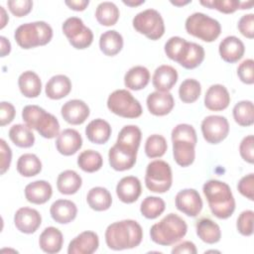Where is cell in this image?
<instances>
[{
  "label": "cell",
  "instance_id": "obj_30",
  "mask_svg": "<svg viewBox=\"0 0 254 254\" xmlns=\"http://www.w3.org/2000/svg\"><path fill=\"white\" fill-rule=\"evenodd\" d=\"M18 85L21 93L28 98L38 97L42 91L41 78L32 70H27L20 74Z\"/></svg>",
  "mask_w": 254,
  "mask_h": 254
},
{
  "label": "cell",
  "instance_id": "obj_58",
  "mask_svg": "<svg viewBox=\"0 0 254 254\" xmlns=\"http://www.w3.org/2000/svg\"><path fill=\"white\" fill-rule=\"evenodd\" d=\"M0 10H1V25H0V29H3L6 26L7 22L9 21V18H8L7 14H6V11H5L4 7L0 6Z\"/></svg>",
  "mask_w": 254,
  "mask_h": 254
},
{
  "label": "cell",
  "instance_id": "obj_49",
  "mask_svg": "<svg viewBox=\"0 0 254 254\" xmlns=\"http://www.w3.org/2000/svg\"><path fill=\"white\" fill-rule=\"evenodd\" d=\"M254 62L252 59L243 61L237 67V75L239 79L246 84H253L254 82Z\"/></svg>",
  "mask_w": 254,
  "mask_h": 254
},
{
  "label": "cell",
  "instance_id": "obj_35",
  "mask_svg": "<svg viewBox=\"0 0 254 254\" xmlns=\"http://www.w3.org/2000/svg\"><path fill=\"white\" fill-rule=\"evenodd\" d=\"M99 48L105 56H116L123 48V38L121 34L115 30L104 32L99 38Z\"/></svg>",
  "mask_w": 254,
  "mask_h": 254
},
{
  "label": "cell",
  "instance_id": "obj_20",
  "mask_svg": "<svg viewBox=\"0 0 254 254\" xmlns=\"http://www.w3.org/2000/svg\"><path fill=\"white\" fill-rule=\"evenodd\" d=\"M146 102L148 110L155 116H165L175 106L174 97L170 92L154 91L148 95Z\"/></svg>",
  "mask_w": 254,
  "mask_h": 254
},
{
  "label": "cell",
  "instance_id": "obj_4",
  "mask_svg": "<svg viewBox=\"0 0 254 254\" xmlns=\"http://www.w3.org/2000/svg\"><path fill=\"white\" fill-rule=\"evenodd\" d=\"M188 231L186 221L176 213H169L150 229L153 242L162 246H169L179 242Z\"/></svg>",
  "mask_w": 254,
  "mask_h": 254
},
{
  "label": "cell",
  "instance_id": "obj_13",
  "mask_svg": "<svg viewBox=\"0 0 254 254\" xmlns=\"http://www.w3.org/2000/svg\"><path fill=\"white\" fill-rule=\"evenodd\" d=\"M201 132L207 143L218 144L227 137L229 133V123L223 116L209 115L201 122Z\"/></svg>",
  "mask_w": 254,
  "mask_h": 254
},
{
  "label": "cell",
  "instance_id": "obj_59",
  "mask_svg": "<svg viewBox=\"0 0 254 254\" xmlns=\"http://www.w3.org/2000/svg\"><path fill=\"white\" fill-rule=\"evenodd\" d=\"M123 3L125 5H127V6L135 7V6H139V5L143 4V3H145V1L144 0H141V1H125V0H123Z\"/></svg>",
  "mask_w": 254,
  "mask_h": 254
},
{
  "label": "cell",
  "instance_id": "obj_50",
  "mask_svg": "<svg viewBox=\"0 0 254 254\" xmlns=\"http://www.w3.org/2000/svg\"><path fill=\"white\" fill-rule=\"evenodd\" d=\"M238 191L250 200H254V174L250 173L240 179L237 185Z\"/></svg>",
  "mask_w": 254,
  "mask_h": 254
},
{
  "label": "cell",
  "instance_id": "obj_54",
  "mask_svg": "<svg viewBox=\"0 0 254 254\" xmlns=\"http://www.w3.org/2000/svg\"><path fill=\"white\" fill-rule=\"evenodd\" d=\"M16 114L15 107L10 102L2 101L0 104V125L5 126L14 120Z\"/></svg>",
  "mask_w": 254,
  "mask_h": 254
},
{
  "label": "cell",
  "instance_id": "obj_9",
  "mask_svg": "<svg viewBox=\"0 0 254 254\" xmlns=\"http://www.w3.org/2000/svg\"><path fill=\"white\" fill-rule=\"evenodd\" d=\"M108 109L123 118H138L143 110L140 102L127 90L117 89L107 98Z\"/></svg>",
  "mask_w": 254,
  "mask_h": 254
},
{
  "label": "cell",
  "instance_id": "obj_23",
  "mask_svg": "<svg viewBox=\"0 0 254 254\" xmlns=\"http://www.w3.org/2000/svg\"><path fill=\"white\" fill-rule=\"evenodd\" d=\"M178 71L175 67L163 64L158 66L153 74L152 83L157 91L169 92L178 81Z\"/></svg>",
  "mask_w": 254,
  "mask_h": 254
},
{
  "label": "cell",
  "instance_id": "obj_2",
  "mask_svg": "<svg viewBox=\"0 0 254 254\" xmlns=\"http://www.w3.org/2000/svg\"><path fill=\"white\" fill-rule=\"evenodd\" d=\"M202 191L213 215L220 219H226L232 215L235 210V199L226 183L209 180L204 183Z\"/></svg>",
  "mask_w": 254,
  "mask_h": 254
},
{
  "label": "cell",
  "instance_id": "obj_48",
  "mask_svg": "<svg viewBox=\"0 0 254 254\" xmlns=\"http://www.w3.org/2000/svg\"><path fill=\"white\" fill-rule=\"evenodd\" d=\"M7 6L14 16L21 18L31 12L33 2L31 0H9L7 2Z\"/></svg>",
  "mask_w": 254,
  "mask_h": 254
},
{
  "label": "cell",
  "instance_id": "obj_1",
  "mask_svg": "<svg viewBox=\"0 0 254 254\" xmlns=\"http://www.w3.org/2000/svg\"><path fill=\"white\" fill-rule=\"evenodd\" d=\"M143 239L141 225L132 219H124L109 224L105 230V242L112 250L137 247Z\"/></svg>",
  "mask_w": 254,
  "mask_h": 254
},
{
  "label": "cell",
  "instance_id": "obj_47",
  "mask_svg": "<svg viewBox=\"0 0 254 254\" xmlns=\"http://www.w3.org/2000/svg\"><path fill=\"white\" fill-rule=\"evenodd\" d=\"M184 139L189 140L194 144L197 142L196 132L194 128L190 124H178L172 131V140Z\"/></svg>",
  "mask_w": 254,
  "mask_h": 254
},
{
  "label": "cell",
  "instance_id": "obj_37",
  "mask_svg": "<svg viewBox=\"0 0 254 254\" xmlns=\"http://www.w3.org/2000/svg\"><path fill=\"white\" fill-rule=\"evenodd\" d=\"M119 15L118 7L113 2L109 1L101 2L95 10V18L97 22L106 27L115 25L119 19Z\"/></svg>",
  "mask_w": 254,
  "mask_h": 254
},
{
  "label": "cell",
  "instance_id": "obj_31",
  "mask_svg": "<svg viewBox=\"0 0 254 254\" xmlns=\"http://www.w3.org/2000/svg\"><path fill=\"white\" fill-rule=\"evenodd\" d=\"M150 81V71L142 65L131 67L124 75V84L131 90H140L145 88Z\"/></svg>",
  "mask_w": 254,
  "mask_h": 254
},
{
  "label": "cell",
  "instance_id": "obj_36",
  "mask_svg": "<svg viewBox=\"0 0 254 254\" xmlns=\"http://www.w3.org/2000/svg\"><path fill=\"white\" fill-rule=\"evenodd\" d=\"M9 138L20 148H30L35 143V135L26 124H15L9 130Z\"/></svg>",
  "mask_w": 254,
  "mask_h": 254
},
{
  "label": "cell",
  "instance_id": "obj_17",
  "mask_svg": "<svg viewBox=\"0 0 254 254\" xmlns=\"http://www.w3.org/2000/svg\"><path fill=\"white\" fill-rule=\"evenodd\" d=\"M99 246L98 235L93 231H83L68 244V254H92Z\"/></svg>",
  "mask_w": 254,
  "mask_h": 254
},
{
  "label": "cell",
  "instance_id": "obj_22",
  "mask_svg": "<svg viewBox=\"0 0 254 254\" xmlns=\"http://www.w3.org/2000/svg\"><path fill=\"white\" fill-rule=\"evenodd\" d=\"M218 51L221 59L224 62L234 64L242 59L245 52V47L242 41L237 37L228 36L220 42Z\"/></svg>",
  "mask_w": 254,
  "mask_h": 254
},
{
  "label": "cell",
  "instance_id": "obj_41",
  "mask_svg": "<svg viewBox=\"0 0 254 254\" xmlns=\"http://www.w3.org/2000/svg\"><path fill=\"white\" fill-rule=\"evenodd\" d=\"M166 208L165 201L159 196H147L143 199L140 211L148 219H155L160 216Z\"/></svg>",
  "mask_w": 254,
  "mask_h": 254
},
{
  "label": "cell",
  "instance_id": "obj_56",
  "mask_svg": "<svg viewBox=\"0 0 254 254\" xmlns=\"http://www.w3.org/2000/svg\"><path fill=\"white\" fill-rule=\"evenodd\" d=\"M65 5L74 11H83L88 6L89 1L88 0H66Z\"/></svg>",
  "mask_w": 254,
  "mask_h": 254
},
{
  "label": "cell",
  "instance_id": "obj_14",
  "mask_svg": "<svg viewBox=\"0 0 254 254\" xmlns=\"http://www.w3.org/2000/svg\"><path fill=\"white\" fill-rule=\"evenodd\" d=\"M177 208L188 216L195 217L202 209V199L197 190L193 189H185L180 190L176 197Z\"/></svg>",
  "mask_w": 254,
  "mask_h": 254
},
{
  "label": "cell",
  "instance_id": "obj_33",
  "mask_svg": "<svg viewBox=\"0 0 254 254\" xmlns=\"http://www.w3.org/2000/svg\"><path fill=\"white\" fill-rule=\"evenodd\" d=\"M86 201L90 208L96 211L107 210L112 203V196L105 188L94 187L90 189L86 195Z\"/></svg>",
  "mask_w": 254,
  "mask_h": 254
},
{
  "label": "cell",
  "instance_id": "obj_26",
  "mask_svg": "<svg viewBox=\"0 0 254 254\" xmlns=\"http://www.w3.org/2000/svg\"><path fill=\"white\" fill-rule=\"evenodd\" d=\"M173 142V156L176 163L181 167L190 166L195 158V145L194 143L184 140L177 139L172 140Z\"/></svg>",
  "mask_w": 254,
  "mask_h": 254
},
{
  "label": "cell",
  "instance_id": "obj_45",
  "mask_svg": "<svg viewBox=\"0 0 254 254\" xmlns=\"http://www.w3.org/2000/svg\"><path fill=\"white\" fill-rule=\"evenodd\" d=\"M201 5L208 7L209 9H216L217 11L224 14H231L237 9H240V1L237 0H211V1H200Z\"/></svg>",
  "mask_w": 254,
  "mask_h": 254
},
{
  "label": "cell",
  "instance_id": "obj_38",
  "mask_svg": "<svg viewBox=\"0 0 254 254\" xmlns=\"http://www.w3.org/2000/svg\"><path fill=\"white\" fill-rule=\"evenodd\" d=\"M17 171L23 177H34L42 171V162L35 154H23L17 161Z\"/></svg>",
  "mask_w": 254,
  "mask_h": 254
},
{
  "label": "cell",
  "instance_id": "obj_60",
  "mask_svg": "<svg viewBox=\"0 0 254 254\" xmlns=\"http://www.w3.org/2000/svg\"><path fill=\"white\" fill-rule=\"evenodd\" d=\"M191 1H180V2H178V1H171V3L173 4V5H176V6H184V5H186V4H189V3H190Z\"/></svg>",
  "mask_w": 254,
  "mask_h": 254
},
{
  "label": "cell",
  "instance_id": "obj_29",
  "mask_svg": "<svg viewBox=\"0 0 254 254\" xmlns=\"http://www.w3.org/2000/svg\"><path fill=\"white\" fill-rule=\"evenodd\" d=\"M111 132L110 124L101 118L90 121L85 128V135L87 139L94 144L106 143L110 138Z\"/></svg>",
  "mask_w": 254,
  "mask_h": 254
},
{
  "label": "cell",
  "instance_id": "obj_12",
  "mask_svg": "<svg viewBox=\"0 0 254 254\" xmlns=\"http://www.w3.org/2000/svg\"><path fill=\"white\" fill-rule=\"evenodd\" d=\"M137 152V148L116 141L108 152V159L111 168L118 172L130 170L136 163Z\"/></svg>",
  "mask_w": 254,
  "mask_h": 254
},
{
  "label": "cell",
  "instance_id": "obj_55",
  "mask_svg": "<svg viewBox=\"0 0 254 254\" xmlns=\"http://www.w3.org/2000/svg\"><path fill=\"white\" fill-rule=\"evenodd\" d=\"M196 252H197V250H196L194 243H192L190 241H184L172 249L173 254H182V253L196 254Z\"/></svg>",
  "mask_w": 254,
  "mask_h": 254
},
{
  "label": "cell",
  "instance_id": "obj_25",
  "mask_svg": "<svg viewBox=\"0 0 254 254\" xmlns=\"http://www.w3.org/2000/svg\"><path fill=\"white\" fill-rule=\"evenodd\" d=\"M53 194V189L47 181L39 180L28 184L25 188V196L29 202L34 204L46 203Z\"/></svg>",
  "mask_w": 254,
  "mask_h": 254
},
{
  "label": "cell",
  "instance_id": "obj_34",
  "mask_svg": "<svg viewBox=\"0 0 254 254\" xmlns=\"http://www.w3.org/2000/svg\"><path fill=\"white\" fill-rule=\"evenodd\" d=\"M197 236L207 244H214L221 238V230L219 225L210 218H200L196 222Z\"/></svg>",
  "mask_w": 254,
  "mask_h": 254
},
{
  "label": "cell",
  "instance_id": "obj_51",
  "mask_svg": "<svg viewBox=\"0 0 254 254\" xmlns=\"http://www.w3.org/2000/svg\"><path fill=\"white\" fill-rule=\"evenodd\" d=\"M254 137L253 135H248L244 137L239 145L240 156L244 161L249 164H253L254 162Z\"/></svg>",
  "mask_w": 254,
  "mask_h": 254
},
{
  "label": "cell",
  "instance_id": "obj_42",
  "mask_svg": "<svg viewBox=\"0 0 254 254\" xmlns=\"http://www.w3.org/2000/svg\"><path fill=\"white\" fill-rule=\"evenodd\" d=\"M200 93V83L193 78L185 79L179 87V96L184 103H192L196 101Z\"/></svg>",
  "mask_w": 254,
  "mask_h": 254
},
{
  "label": "cell",
  "instance_id": "obj_15",
  "mask_svg": "<svg viewBox=\"0 0 254 254\" xmlns=\"http://www.w3.org/2000/svg\"><path fill=\"white\" fill-rule=\"evenodd\" d=\"M42 223V216L40 212L31 207H21L14 215V224L16 228L26 234L34 233Z\"/></svg>",
  "mask_w": 254,
  "mask_h": 254
},
{
  "label": "cell",
  "instance_id": "obj_43",
  "mask_svg": "<svg viewBox=\"0 0 254 254\" xmlns=\"http://www.w3.org/2000/svg\"><path fill=\"white\" fill-rule=\"evenodd\" d=\"M168 149V144L164 136L153 134L149 136L145 143V153L151 159L160 158L165 155Z\"/></svg>",
  "mask_w": 254,
  "mask_h": 254
},
{
  "label": "cell",
  "instance_id": "obj_11",
  "mask_svg": "<svg viewBox=\"0 0 254 254\" xmlns=\"http://www.w3.org/2000/svg\"><path fill=\"white\" fill-rule=\"evenodd\" d=\"M62 29L69 44L77 50H84L92 44V31L87 28L78 17L67 18L64 22Z\"/></svg>",
  "mask_w": 254,
  "mask_h": 254
},
{
  "label": "cell",
  "instance_id": "obj_6",
  "mask_svg": "<svg viewBox=\"0 0 254 254\" xmlns=\"http://www.w3.org/2000/svg\"><path fill=\"white\" fill-rule=\"evenodd\" d=\"M14 38L19 47L29 50L50 43L53 38V29L44 21L26 23L16 29Z\"/></svg>",
  "mask_w": 254,
  "mask_h": 254
},
{
  "label": "cell",
  "instance_id": "obj_53",
  "mask_svg": "<svg viewBox=\"0 0 254 254\" xmlns=\"http://www.w3.org/2000/svg\"><path fill=\"white\" fill-rule=\"evenodd\" d=\"M0 155H1V162H0V174L4 175L10 167L11 160H12V151L9 145L6 143L4 139H0Z\"/></svg>",
  "mask_w": 254,
  "mask_h": 254
},
{
  "label": "cell",
  "instance_id": "obj_10",
  "mask_svg": "<svg viewBox=\"0 0 254 254\" xmlns=\"http://www.w3.org/2000/svg\"><path fill=\"white\" fill-rule=\"evenodd\" d=\"M134 29L152 41L159 40L165 33V24L161 14L155 9H146L138 13L132 21Z\"/></svg>",
  "mask_w": 254,
  "mask_h": 254
},
{
  "label": "cell",
  "instance_id": "obj_32",
  "mask_svg": "<svg viewBox=\"0 0 254 254\" xmlns=\"http://www.w3.org/2000/svg\"><path fill=\"white\" fill-rule=\"evenodd\" d=\"M81 177L73 170H65L62 172L57 179L58 190L63 194H73L81 187Z\"/></svg>",
  "mask_w": 254,
  "mask_h": 254
},
{
  "label": "cell",
  "instance_id": "obj_7",
  "mask_svg": "<svg viewBox=\"0 0 254 254\" xmlns=\"http://www.w3.org/2000/svg\"><path fill=\"white\" fill-rule=\"evenodd\" d=\"M185 27L190 35L206 43L215 41L221 33L219 22L200 12L190 15L186 20Z\"/></svg>",
  "mask_w": 254,
  "mask_h": 254
},
{
  "label": "cell",
  "instance_id": "obj_39",
  "mask_svg": "<svg viewBox=\"0 0 254 254\" xmlns=\"http://www.w3.org/2000/svg\"><path fill=\"white\" fill-rule=\"evenodd\" d=\"M232 113L235 122L240 126L247 127L254 123V106L250 100H242L236 103Z\"/></svg>",
  "mask_w": 254,
  "mask_h": 254
},
{
  "label": "cell",
  "instance_id": "obj_28",
  "mask_svg": "<svg viewBox=\"0 0 254 254\" xmlns=\"http://www.w3.org/2000/svg\"><path fill=\"white\" fill-rule=\"evenodd\" d=\"M71 90V81L64 74H57L52 76L46 84V95L51 99H62L68 95Z\"/></svg>",
  "mask_w": 254,
  "mask_h": 254
},
{
  "label": "cell",
  "instance_id": "obj_8",
  "mask_svg": "<svg viewBox=\"0 0 254 254\" xmlns=\"http://www.w3.org/2000/svg\"><path fill=\"white\" fill-rule=\"evenodd\" d=\"M172 183V169L167 162L155 160L148 164L145 174V185L149 190L164 193L171 189Z\"/></svg>",
  "mask_w": 254,
  "mask_h": 254
},
{
  "label": "cell",
  "instance_id": "obj_44",
  "mask_svg": "<svg viewBox=\"0 0 254 254\" xmlns=\"http://www.w3.org/2000/svg\"><path fill=\"white\" fill-rule=\"evenodd\" d=\"M141 137L142 133L138 126L126 125L120 130L117 137V142H121L138 149L140 146Z\"/></svg>",
  "mask_w": 254,
  "mask_h": 254
},
{
  "label": "cell",
  "instance_id": "obj_24",
  "mask_svg": "<svg viewBox=\"0 0 254 254\" xmlns=\"http://www.w3.org/2000/svg\"><path fill=\"white\" fill-rule=\"evenodd\" d=\"M50 213L56 222L67 224L76 217L77 207L71 200L58 199L51 205Z\"/></svg>",
  "mask_w": 254,
  "mask_h": 254
},
{
  "label": "cell",
  "instance_id": "obj_18",
  "mask_svg": "<svg viewBox=\"0 0 254 254\" xmlns=\"http://www.w3.org/2000/svg\"><path fill=\"white\" fill-rule=\"evenodd\" d=\"M82 146L81 135L71 128L64 129L57 138L56 147L60 154L64 156H71L75 154Z\"/></svg>",
  "mask_w": 254,
  "mask_h": 254
},
{
  "label": "cell",
  "instance_id": "obj_19",
  "mask_svg": "<svg viewBox=\"0 0 254 254\" xmlns=\"http://www.w3.org/2000/svg\"><path fill=\"white\" fill-rule=\"evenodd\" d=\"M142 192L141 182L137 177L127 176L122 178L116 186V194L124 203L135 202Z\"/></svg>",
  "mask_w": 254,
  "mask_h": 254
},
{
  "label": "cell",
  "instance_id": "obj_16",
  "mask_svg": "<svg viewBox=\"0 0 254 254\" xmlns=\"http://www.w3.org/2000/svg\"><path fill=\"white\" fill-rule=\"evenodd\" d=\"M61 113L67 123L71 125H79L88 118L90 111L84 101L80 99H70L62 106Z\"/></svg>",
  "mask_w": 254,
  "mask_h": 254
},
{
  "label": "cell",
  "instance_id": "obj_5",
  "mask_svg": "<svg viewBox=\"0 0 254 254\" xmlns=\"http://www.w3.org/2000/svg\"><path fill=\"white\" fill-rule=\"evenodd\" d=\"M22 118L29 128L37 130L44 138L53 139L60 134L58 119L38 105H26L22 110Z\"/></svg>",
  "mask_w": 254,
  "mask_h": 254
},
{
  "label": "cell",
  "instance_id": "obj_3",
  "mask_svg": "<svg viewBox=\"0 0 254 254\" xmlns=\"http://www.w3.org/2000/svg\"><path fill=\"white\" fill-rule=\"evenodd\" d=\"M165 53L169 59L187 69L197 67L203 62L205 55L200 45L188 42L178 36L171 37L166 42Z\"/></svg>",
  "mask_w": 254,
  "mask_h": 254
},
{
  "label": "cell",
  "instance_id": "obj_57",
  "mask_svg": "<svg viewBox=\"0 0 254 254\" xmlns=\"http://www.w3.org/2000/svg\"><path fill=\"white\" fill-rule=\"evenodd\" d=\"M0 43H1V49H0L1 50V57L4 58L5 56H7L11 52V44L4 36L0 37Z\"/></svg>",
  "mask_w": 254,
  "mask_h": 254
},
{
  "label": "cell",
  "instance_id": "obj_52",
  "mask_svg": "<svg viewBox=\"0 0 254 254\" xmlns=\"http://www.w3.org/2000/svg\"><path fill=\"white\" fill-rule=\"evenodd\" d=\"M237 28L239 32L248 39H253L254 37V14L243 15L239 21Z\"/></svg>",
  "mask_w": 254,
  "mask_h": 254
},
{
  "label": "cell",
  "instance_id": "obj_46",
  "mask_svg": "<svg viewBox=\"0 0 254 254\" xmlns=\"http://www.w3.org/2000/svg\"><path fill=\"white\" fill-rule=\"evenodd\" d=\"M253 217L254 212L252 210H244L239 214L236 227L240 234L244 236H250L253 234Z\"/></svg>",
  "mask_w": 254,
  "mask_h": 254
},
{
  "label": "cell",
  "instance_id": "obj_21",
  "mask_svg": "<svg viewBox=\"0 0 254 254\" xmlns=\"http://www.w3.org/2000/svg\"><path fill=\"white\" fill-rule=\"evenodd\" d=\"M230 95L222 84H213L205 92L204 106L211 111H221L228 107Z\"/></svg>",
  "mask_w": 254,
  "mask_h": 254
},
{
  "label": "cell",
  "instance_id": "obj_40",
  "mask_svg": "<svg viewBox=\"0 0 254 254\" xmlns=\"http://www.w3.org/2000/svg\"><path fill=\"white\" fill-rule=\"evenodd\" d=\"M78 167L86 173H94L101 169L103 159L100 153L94 150L82 151L77 157Z\"/></svg>",
  "mask_w": 254,
  "mask_h": 254
},
{
  "label": "cell",
  "instance_id": "obj_27",
  "mask_svg": "<svg viewBox=\"0 0 254 254\" xmlns=\"http://www.w3.org/2000/svg\"><path fill=\"white\" fill-rule=\"evenodd\" d=\"M64 243V237L61 230L54 226H49L43 230L39 238L40 248L49 254L61 251Z\"/></svg>",
  "mask_w": 254,
  "mask_h": 254
}]
</instances>
